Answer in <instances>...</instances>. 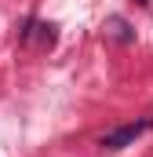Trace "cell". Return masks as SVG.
<instances>
[{"mask_svg": "<svg viewBox=\"0 0 153 157\" xmlns=\"http://www.w3.org/2000/svg\"><path fill=\"white\" fill-rule=\"evenodd\" d=\"M150 128H153V117H142V121H135V124H124V128L110 132V135H102L99 146L110 150V154H113V150H124V146H131V143H135L142 132H150Z\"/></svg>", "mask_w": 153, "mask_h": 157, "instance_id": "1", "label": "cell"}, {"mask_svg": "<svg viewBox=\"0 0 153 157\" xmlns=\"http://www.w3.org/2000/svg\"><path fill=\"white\" fill-rule=\"evenodd\" d=\"M33 37H37V44H40V48H51V44H55V26H44V22H29V26H26V33H22V40L29 44Z\"/></svg>", "mask_w": 153, "mask_h": 157, "instance_id": "2", "label": "cell"}, {"mask_svg": "<svg viewBox=\"0 0 153 157\" xmlns=\"http://www.w3.org/2000/svg\"><path fill=\"white\" fill-rule=\"evenodd\" d=\"M110 33H113L117 40H124V44L131 40V33H128V22H124V18H110Z\"/></svg>", "mask_w": 153, "mask_h": 157, "instance_id": "3", "label": "cell"}, {"mask_svg": "<svg viewBox=\"0 0 153 157\" xmlns=\"http://www.w3.org/2000/svg\"><path fill=\"white\" fill-rule=\"evenodd\" d=\"M139 4H150V0H139Z\"/></svg>", "mask_w": 153, "mask_h": 157, "instance_id": "4", "label": "cell"}]
</instances>
